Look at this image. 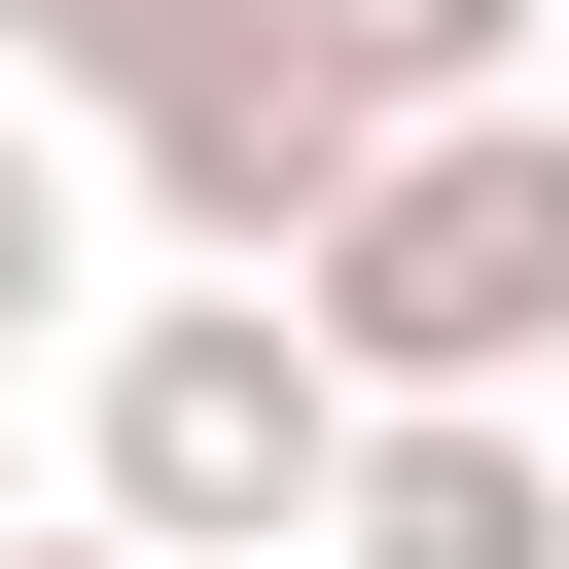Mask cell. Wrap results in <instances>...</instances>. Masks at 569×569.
<instances>
[{
  "label": "cell",
  "mask_w": 569,
  "mask_h": 569,
  "mask_svg": "<svg viewBox=\"0 0 569 569\" xmlns=\"http://www.w3.org/2000/svg\"><path fill=\"white\" fill-rule=\"evenodd\" d=\"M284 320H320L356 427H533V391H569V107H427V142L284 249Z\"/></svg>",
  "instance_id": "1"
},
{
  "label": "cell",
  "mask_w": 569,
  "mask_h": 569,
  "mask_svg": "<svg viewBox=\"0 0 569 569\" xmlns=\"http://www.w3.org/2000/svg\"><path fill=\"white\" fill-rule=\"evenodd\" d=\"M71 498H107L142 569H320V498H356L320 320H284V284H142V320L71 356Z\"/></svg>",
  "instance_id": "2"
},
{
  "label": "cell",
  "mask_w": 569,
  "mask_h": 569,
  "mask_svg": "<svg viewBox=\"0 0 569 569\" xmlns=\"http://www.w3.org/2000/svg\"><path fill=\"white\" fill-rule=\"evenodd\" d=\"M391 142H427V107H391V71L320 36V0H249V36H213V71H178V107L107 142V178H142V249H178V284H284V249H320V213L391 178Z\"/></svg>",
  "instance_id": "3"
},
{
  "label": "cell",
  "mask_w": 569,
  "mask_h": 569,
  "mask_svg": "<svg viewBox=\"0 0 569 569\" xmlns=\"http://www.w3.org/2000/svg\"><path fill=\"white\" fill-rule=\"evenodd\" d=\"M320 569H569V427H356Z\"/></svg>",
  "instance_id": "4"
},
{
  "label": "cell",
  "mask_w": 569,
  "mask_h": 569,
  "mask_svg": "<svg viewBox=\"0 0 569 569\" xmlns=\"http://www.w3.org/2000/svg\"><path fill=\"white\" fill-rule=\"evenodd\" d=\"M249 0H0V107H71V142H142L178 71H213Z\"/></svg>",
  "instance_id": "5"
},
{
  "label": "cell",
  "mask_w": 569,
  "mask_h": 569,
  "mask_svg": "<svg viewBox=\"0 0 569 569\" xmlns=\"http://www.w3.org/2000/svg\"><path fill=\"white\" fill-rule=\"evenodd\" d=\"M320 36H356L391 107H533V36H569V0H320Z\"/></svg>",
  "instance_id": "6"
},
{
  "label": "cell",
  "mask_w": 569,
  "mask_h": 569,
  "mask_svg": "<svg viewBox=\"0 0 569 569\" xmlns=\"http://www.w3.org/2000/svg\"><path fill=\"white\" fill-rule=\"evenodd\" d=\"M71 284H107V178H71V107H0V356H36Z\"/></svg>",
  "instance_id": "7"
},
{
  "label": "cell",
  "mask_w": 569,
  "mask_h": 569,
  "mask_svg": "<svg viewBox=\"0 0 569 569\" xmlns=\"http://www.w3.org/2000/svg\"><path fill=\"white\" fill-rule=\"evenodd\" d=\"M0 569H142V533H107V498H71V533H0Z\"/></svg>",
  "instance_id": "8"
},
{
  "label": "cell",
  "mask_w": 569,
  "mask_h": 569,
  "mask_svg": "<svg viewBox=\"0 0 569 569\" xmlns=\"http://www.w3.org/2000/svg\"><path fill=\"white\" fill-rule=\"evenodd\" d=\"M533 107H569V36H533Z\"/></svg>",
  "instance_id": "9"
}]
</instances>
